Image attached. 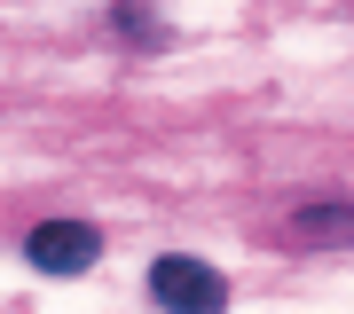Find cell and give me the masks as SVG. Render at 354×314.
Listing matches in <instances>:
<instances>
[{
  "label": "cell",
  "mask_w": 354,
  "mask_h": 314,
  "mask_svg": "<svg viewBox=\"0 0 354 314\" xmlns=\"http://www.w3.org/2000/svg\"><path fill=\"white\" fill-rule=\"evenodd\" d=\"M150 299L165 314H228V275L205 267V259H189V251H165V259L150 267Z\"/></svg>",
  "instance_id": "6da1fadb"
},
{
  "label": "cell",
  "mask_w": 354,
  "mask_h": 314,
  "mask_svg": "<svg viewBox=\"0 0 354 314\" xmlns=\"http://www.w3.org/2000/svg\"><path fill=\"white\" fill-rule=\"evenodd\" d=\"M24 251H32L39 275H87L95 251H102V236H95L87 220H39L32 236H24Z\"/></svg>",
  "instance_id": "7a4b0ae2"
},
{
  "label": "cell",
  "mask_w": 354,
  "mask_h": 314,
  "mask_svg": "<svg viewBox=\"0 0 354 314\" xmlns=\"http://www.w3.org/2000/svg\"><path fill=\"white\" fill-rule=\"evenodd\" d=\"M291 228L307 244H346L354 236V204H307V213H291Z\"/></svg>",
  "instance_id": "3957f363"
}]
</instances>
